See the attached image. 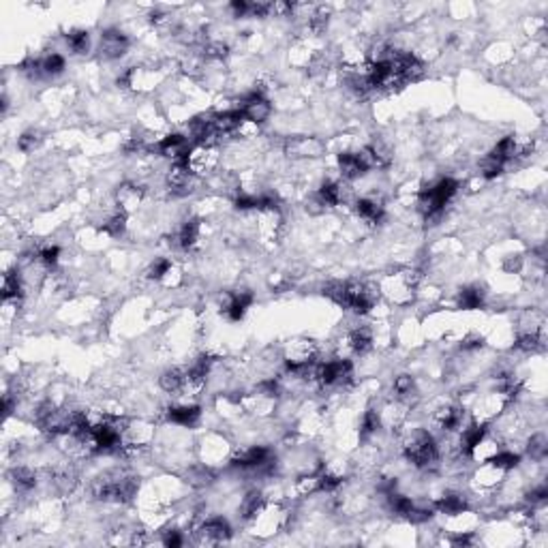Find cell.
Here are the masks:
<instances>
[{
  "instance_id": "cell-1",
  "label": "cell",
  "mask_w": 548,
  "mask_h": 548,
  "mask_svg": "<svg viewBox=\"0 0 548 548\" xmlns=\"http://www.w3.org/2000/svg\"><path fill=\"white\" fill-rule=\"evenodd\" d=\"M324 296H328L332 302L343 308L358 313V315H366L375 306L379 293L360 281H335L324 287Z\"/></svg>"
},
{
  "instance_id": "cell-2",
  "label": "cell",
  "mask_w": 548,
  "mask_h": 548,
  "mask_svg": "<svg viewBox=\"0 0 548 548\" xmlns=\"http://www.w3.org/2000/svg\"><path fill=\"white\" fill-rule=\"evenodd\" d=\"M90 493L94 499L99 501H116V503H125L131 501L137 493V480L127 474L120 472V469H114V472H107L103 476H99L92 486Z\"/></svg>"
},
{
  "instance_id": "cell-3",
  "label": "cell",
  "mask_w": 548,
  "mask_h": 548,
  "mask_svg": "<svg viewBox=\"0 0 548 548\" xmlns=\"http://www.w3.org/2000/svg\"><path fill=\"white\" fill-rule=\"evenodd\" d=\"M459 191V182L454 178H439L435 182H430L426 189L420 191V212L426 221L437 219L443 212V208L452 202V198Z\"/></svg>"
},
{
  "instance_id": "cell-4",
  "label": "cell",
  "mask_w": 548,
  "mask_h": 548,
  "mask_svg": "<svg viewBox=\"0 0 548 548\" xmlns=\"http://www.w3.org/2000/svg\"><path fill=\"white\" fill-rule=\"evenodd\" d=\"M403 452L407 461L414 463L416 467H430L439 461V445L435 437L422 428L407 435V439L403 441Z\"/></svg>"
},
{
  "instance_id": "cell-5",
  "label": "cell",
  "mask_w": 548,
  "mask_h": 548,
  "mask_svg": "<svg viewBox=\"0 0 548 548\" xmlns=\"http://www.w3.org/2000/svg\"><path fill=\"white\" fill-rule=\"evenodd\" d=\"M351 373H354V364L349 360L337 358V360L315 364V375H313V379L322 388H332V386L347 383L351 379Z\"/></svg>"
},
{
  "instance_id": "cell-6",
  "label": "cell",
  "mask_w": 548,
  "mask_h": 548,
  "mask_svg": "<svg viewBox=\"0 0 548 548\" xmlns=\"http://www.w3.org/2000/svg\"><path fill=\"white\" fill-rule=\"evenodd\" d=\"M159 152L163 156H167V159H171L173 165H187L189 163V154H191V144H189V137L185 135H178V133H173V135H167L163 137V140L159 142Z\"/></svg>"
},
{
  "instance_id": "cell-7",
  "label": "cell",
  "mask_w": 548,
  "mask_h": 548,
  "mask_svg": "<svg viewBox=\"0 0 548 548\" xmlns=\"http://www.w3.org/2000/svg\"><path fill=\"white\" fill-rule=\"evenodd\" d=\"M285 154L291 159H315L324 154V142L317 137H289L285 142Z\"/></svg>"
},
{
  "instance_id": "cell-8",
  "label": "cell",
  "mask_w": 548,
  "mask_h": 548,
  "mask_svg": "<svg viewBox=\"0 0 548 548\" xmlns=\"http://www.w3.org/2000/svg\"><path fill=\"white\" fill-rule=\"evenodd\" d=\"M253 293L249 289H236L225 293V298L221 302V313L229 319V322H240L244 317L246 308L253 304Z\"/></svg>"
},
{
  "instance_id": "cell-9",
  "label": "cell",
  "mask_w": 548,
  "mask_h": 548,
  "mask_svg": "<svg viewBox=\"0 0 548 548\" xmlns=\"http://www.w3.org/2000/svg\"><path fill=\"white\" fill-rule=\"evenodd\" d=\"M240 112H242V116H244V120H246V123H251V125H262V123L268 118V116H270L272 107H270V103H268L266 96H264L262 92L255 90V92L246 94L244 99H242Z\"/></svg>"
},
{
  "instance_id": "cell-10",
  "label": "cell",
  "mask_w": 548,
  "mask_h": 548,
  "mask_svg": "<svg viewBox=\"0 0 548 548\" xmlns=\"http://www.w3.org/2000/svg\"><path fill=\"white\" fill-rule=\"evenodd\" d=\"M193 534H195V538H198L200 544H221V542L229 540L231 529H229V525L223 518H208Z\"/></svg>"
},
{
  "instance_id": "cell-11",
  "label": "cell",
  "mask_w": 548,
  "mask_h": 548,
  "mask_svg": "<svg viewBox=\"0 0 548 548\" xmlns=\"http://www.w3.org/2000/svg\"><path fill=\"white\" fill-rule=\"evenodd\" d=\"M101 56L107 58V61H114V58H120L127 54L129 50V36L116 28H109L101 34Z\"/></svg>"
},
{
  "instance_id": "cell-12",
  "label": "cell",
  "mask_w": 548,
  "mask_h": 548,
  "mask_svg": "<svg viewBox=\"0 0 548 548\" xmlns=\"http://www.w3.org/2000/svg\"><path fill=\"white\" fill-rule=\"evenodd\" d=\"M217 150L214 146H195L189 154V163L187 167L193 171V173H208L217 167Z\"/></svg>"
},
{
  "instance_id": "cell-13",
  "label": "cell",
  "mask_w": 548,
  "mask_h": 548,
  "mask_svg": "<svg viewBox=\"0 0 548 548\" xmlns=\"http://www.w3.org/2000/svg\"><path fill=\"white\" fill-rule=\"evenodd\" d=\"M339 169L345 180H356L364 176L370 167L362 152H341L339 154Z\"/></svg>"
},
{
  "instance_id": "cell-14",
  "label": "cell",
  "mask_w": 548,
  "mask_h": 548,
  "mask_svg": "<svg viewBox=\"0 0 548 548\" xmlns=\"http://www.w3.org/2000/svg\"><path fill=\"white\" fill-rule=\"evenodd\" d=\"M144 202V189L135 182H125L116 191V204H118L120 212H131L135 208H140V204Z\"/></svg>"
},
{
  "instance_id": "cell-15",
  "label": "cell",
  "mask_w": 548,
  "mask_h": 548,
  "mask_svg": "<svg viewBox=\"0 0 548 548\" xmlns=\"http://www.w3.org/2000/svg\"><path fill=\"white\" fill-rule=\"evenodd\" d=\"M193 171L187 165H171L167 171V189L171 195H187L193 187Z\"/></svg>"
},
{
  "instance_id": "cell-16",
  "label": "cell",
  "mask_w": 548,
  "mask_h": 548,
  "mask_svg": "<svg viewBox=\"0 0 548 548\" xmlns=\"http://www.w3.org/2000/svg\"><path fill=\"white\" fill-rule=\"evenodd\" d=\"M202 418V409L198 405H176L167 409V420L185 428H193Z\"/></svg>"
},
{
  "instance_id": "cell-17",
  "label": "cell",
  "mask_w": 548,
  "mask_h": 548,
  "mask_svg": "<svg viewBox=\"0 0 548 548\" xmlns=\"http://www.w3.org/2000/svg\"><path fill=\"white\" fill-rule=\"evenodd\" d=\"M435 422L443 430H459L465 422V409L461 405H445L435 414Z\"/></svg>"
},
{
  "instance_id": "cell-18",
  "label": "cell",
  "mask_w": 548,
  "mask_h": 548,
  "mask_svg": "<svg viewBox=\"0 0 548 548\" xmlns=\"http://www.w3.org/2000/svg\"><path fill=\"white\" fill-rule=\"evenodd\" d=\"M354 206H356V214L364 223L377 225V223L383 221V206H381V202H377L373 198H362Z\"/></svg>"
},
{
  "instance_id": "cell-19",
  "label": "cell",
  "mask_w": 548,
  "mask_h": 548,
  "mask_svg": "<svg viewBox=\"0 0 548 548\" xmlns=\"http://www.w3.org/2000/svg\"><path fill=\"white\" fill-rule=\"evenodd\" d=\"M317 202L319 206H326V208H335V206H341L345 202V187L341 182H324L317 191Z\"/></svg>"
},
{
  "instance_id": "cell-20",
  "label": "cell",
  "mask_w": 548,
  "mask_h": 548,
  "mask_svg": "<svg viewBox=\"0 0 548 548\" xmlns=\"http://www.w3.org/2000/svg\"><path fill=\"white\" fill-rule=\"evenodd\" d=\"M435 510L447 516H461L463 512H467V499L461 493H445L443 497H439L435 501Z\"/></svg>"
},
{
  "instance_id": "cell-21",
  "label": "cell",
  "mask_w": 548,
  "mask_h": 548,
  "mask_svg": "<svg viewBox=\"0 0 548 548\" xmlns=\"http://www.w3.org/2000/svg\"><path fill=\"white\" fill-rule=\"evenodd\" d=\"M200 231H202V225L198 219L185 221L182 227L178 229V233H176V244H178L182 251H191L200 240Z\"/></svg>"
},
{
  "instance_id": "cell-22",
  "label": "cell",
  "mask_w": 548,
  "mask_h": 548,
  "mask_svg": "<svg viewBox=\"0 0 548 548\" xmlns=\"http://www.w3.org/2000/svg\"><path fill=\"white\" fill-rule=\"evenodd\" d=\"M484 289L478 287V285H469V287H463L459 293H456V306L463 308V310H476L484 304Z\"/></svg>"
},
{
  "instance_id": "cell-23",
  "label": "cell",
  "mask_w": 548,
  "mask_h": 548,
  "mask_svg": "<svg viewBox=\"0 0 548 548\" xmlns=\"http://www.w3.org/2000/svg\"><path fill=\"white\" fill-rule=\"evenodd\" d=\"M347 347L354 351V354H366V351L373 347V335H370V330L364 328V326H358L354 330H349L347 335Z\"/></svg>"
},
{
  "instance_id": "cell-24",
  "label": "cell",
  "mask_w": 548,
  "mask_h": 548,
  "mask_svg": "<svg viewBox=\"0 0 548 548\" xmlns=\"http://www.w3.org/2000/svg\"><path fill=\"white\" fill-rule=\"evenodd\" d=\"M187 386V368H169L161 375V388L169 394H182Z\"/></svg>"
},
{
  "instance_id": "cell-25",
  "label": "cell",
  "mask_w": 548,
  "mask_h": 548,
  "mask_svg": "<svg viewBox=\"0 0 548 548\" xmlns=\"http://www.w3.org/2000/svg\"><path fill=\"white\" fill-rule=\"evenodd\" d=\"M24 293V283H22V274L19 270H11L5 274V281H3V298L5 302H11V300H19Z\"/></svg>"
},
{
  "instance_id": "cell-26",
  "label": "cell",
  "mask_w": 548,
  "mask_h": 548,
  "mask_svg": "<svg viewBox=\"0 0 548 548\" xmlns=\"http://www.w3.org/2000/svg\"><path fill=\"white\" fill-rule=\"evenodd\" d=\"M11 484L15 486V491H30L36 486V474L28 467H15L11 472Z\"/></svg>"
},
{
  "instance_id": "cell-27",
  "label": "cell",
  "mask_w": 548,
  "mask_h": 548,
  "mask_svg": "<svg viewBox=\"0 0 548 548\" xmlns=\"http://www.w3.org/2000/svg\"><path fill=\"white\" fill-rule=\"evenodd\" d=\"M264 505H266V503H264V495H262L260 491H251V493L242 499L240 514H242V518L253 520V518H255V516L260 514V510H262Z\"/></svg>"
},
{
  "instance_id": "cell-28",
  "label": "cell",
  "mask_w": 548,
  "mask_h": 548,
  "mask_svg": "<svg viewBox=\"0 0 548 548\" xmlns=\"http://www.w3.org/2000/svg\"><path fill=\"white\" fill-rule=\"evenodd\" d=\"M392 390H394V397H397L399 403H409L411 399L416 397V381L411 379L409 375H399L394 379Z\"/></svg>"
},
{
  "instance_id": "cell-29",
  "label": "cell",
  "mask_w": 548,
  "mask_h": 548,
  "mask_svg": "<svg viewBox=\"0 0 548 548\" xmlns=\"http://www.w3.org/2000/svg\"><path fill=\"white\" fill-rule=\"evenodd\" d=\"M518 461H520V456L514 454L512 450H497V452L486 463H491L493 467L501 469V472H510V469H514L518 465Z\"/></svg>"
},
{
  "instance_id": "cell-30",
  "label": "cell",
  "mask_w": 548,
  "mask_h": 548,
  "mask_svg": "<svg viewBox=\"0 0 548 548\" xmlns=\"http://www.w3.org/2000/svg\"><path fill=\"white\" fill-rule=\"evenodd\" d=\"M58 257H61V249L56 244H41L34 251V262H39L45 268H54L58 264Z\"/></svg>"
},
{
  "instance_id": "cell-31",
  "label": "cell",
  "mask_w": 548,
  "mask_h": 548,
  "mask_svg": "<svg viewBox=\"0 0 548 548\" xmlns=\"http://www.w3.org/2000/svg\"><path fill=\"white\" fill-rule=\"evenodd\" d=\"M67 45L73 54H86L90 50V34L86 30H71L67 34Z\"/></svg>"
},
{
  "instance_id": "cell-32",
  "label": "cell",
  "mask_w": 548,
  "mask_h": 548,
  "mask_svg": "<svg viewBox=\"0 0 548 548\" xmlns=\"http://www.w3.org/2000/svg\"><path fill=\"white\" fill-rule=\"evenodd\" d=\"M39 67H41V75H58L65 71V58L61 54H48L39 58Z\"/></svg>"
},
{
  "instance_id": "cell-33",
  "label": "cell",
  "mask_w": 548,
  "mask_h": 548,
  "mask_svg": "<svg viewBox=\"0 0 548 548\" xmlns=\"http://www.w3.org/2000/svg\"><path fill=\"white\" fill-rule=\"evenodd\" d=\"M103 231L107 233L109 238H120V236H125V231H127V214L125 212H118V214H114V217H109L103 223Z\"/></svg>"
},
{
  "instance_id": "cell-34",
  "label": "cell",
  "mask_w": 548,
  "mask_h": 548,
  "mask_svg": "<svg viewBox=\"0 0 548 548\" xmlns=\"http://www.w3.org/2000/svg\"><path fill=\"white\" fill-rule=\"evenodd\" d=\"M381 428V416L377 414L375 409H368L366 414L362 416V424H360V435L366 439L370 435H375L377 430Z\"/></svg>"
},
{
  "instance_id": "cell-35",
  "label": "cell",
  "mask_w": 548,
  "mask_h": 548,
  "mask_svg": "<svg viewBox=\"0 0 548 548\" xmlns=\"http://www.w3.org/2000/svg\"><path fill=\"white\" fill-rule=\"evenodd\" d=\"M503 167L505 165L501 161H497L493 154H486L482 159V163H480V173L484 176L486 180H493V178H497V176L503 173Z\"/></svg>"
},
{
  "instance_id": "cell-36",
  "label": "cell",
  "mask_w": 548,
  "mask_h": 548,
  "mask_svg": "<svg viewBox=\"0 0 548 548\" xmlns=\"http://www.w3.org/2000/svg\"><path fill=\"white\" fill-rule=\"evenodd\" d=\"M148 279H154V281H163L167 274H171V260L167 257H159V260H154L148 268Z\"/></svg>"
},
{
  "instance_id": "cell-37",
  "label": "cell",
  "mask_w": 548,
  "mask_h": 548,
  "mask_svg": "<svg viewBox=\"0 0 548 548\" xmlns=\"http://www.w3.org/2000/svg\"><path fill=\"white\" fill-rule=\"evenodd\" d=\"M39 144H41V133L39 131H26L24 135H19V140H17V148L26 154L34 152L39 148Z\"/></svg>"
},
{
  "instance_id": "cell-38",
  "label": "cell",
  "mask_w": 548,
  "mask_h": 548,
  "mask_svg": "<svg viewBox=\"0 0 548 548\" xmlns=\"http://www.w3.org/2000/svg\"><path fill=\"white\" fill-rule=\"evenodd\" d=\"M527 452H529V456L536 459V461L544 459L546 452H548L546 437H544V435H534V437L529 439V445H527Z\"/></svg>"
},
{
  "instance_id": "cell-39",
  "label": "cell",
  "mask_w": 548,
  "mask_h": 548,
  "mask_svg": "<svg viewBox=\"0 0 548 548\" xmlns=\"http://www.w3.org/2000/svg\"><path fill=\"white\" fill-rule=\"evenodd\" d=\"M204 54L208 58H212V61H223V58H227V54H229V48L223 41H208L204 45Z\"/></svg>"
},
{
  "instance_id": "cell-40",
  "label": "cell",
  "mask_w": 548,
  "mask_h": 548,
  "mask_svg": "<svg viewBox=\"0 0 548 548\" xmlns=\"http://www.w3.org/2000/svg\"><path fill=\"white\" fill-rule=\"evenodd\" d=\"M161 542L165 546H169V548H176V546H182L185 544V538H182V534L178 529H167V531H163Z\"/></svg>"
},
{
  "instance_id": "cell-41",
  "label": "cell",
  "mask_w": 548,
  "mask_h": 548,
  "mask_svg": "<svg viewBox=\"0 0 548 548\" xmlns=\"http://www.w3.org/2000/svg\"><path fill=\"white\" fill-rule=\"evenodd\" d=\"M546 497H548V488L544 484L542 486H536L534 491L529 493V503L531 505H544Z\"/></svg>"
},
{
  "instance_id": "cell-42",
  "label": "cell",
  "mask_w": 548,
  "mask_h": 548,
  "mask_svg": "<svg viewBox=\"0 0 548 548\" xmlns=\"http://www.w3.org/2000/svg\"><path fill=\"white\" fill-rule=\"evenodd\" d=\"M482 345H484V339L480 335H469L463 341V349H480Z\"/></svg>"
}]
</instances>
